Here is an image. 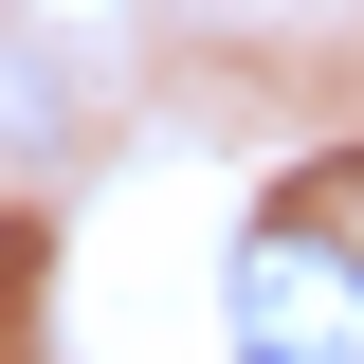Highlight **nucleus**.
<instances>
[{
    "label": "nucleus",
    "mask_w": 364,
    "mask_h": 364,
    "mask_svg": "<svg viewBox=\"0 0 364 364\" xmlns=\"http://www.w3.org/2000/svg\"><path fill=\"white\" fill-rule=\"evenodd\" d=\"M219 310H237V364H364V255L328 219H273Z\"/></svg>",
    "instance_id": "nucleus-1"
}]
</instances>
